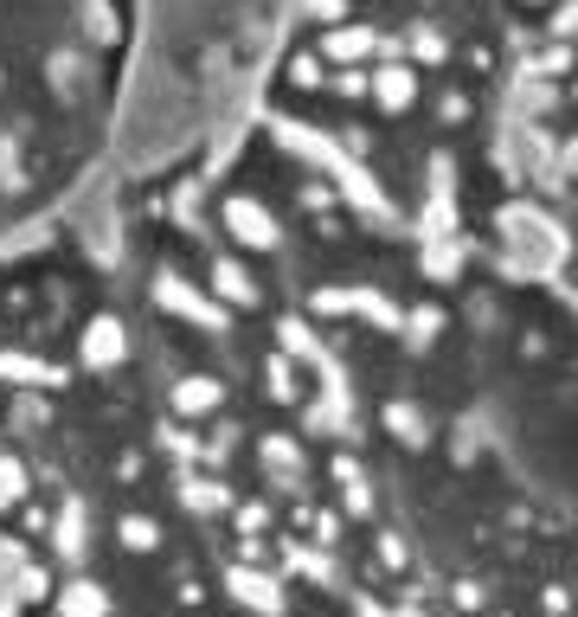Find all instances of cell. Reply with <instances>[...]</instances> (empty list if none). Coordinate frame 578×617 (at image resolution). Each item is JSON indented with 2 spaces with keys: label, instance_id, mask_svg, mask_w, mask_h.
I'll return each mask as SVG.
<instances>
[{
  "label": "cell",
  "instance_id": "3",
  "mask_svg": "<svg viewBox=\"0 0 578 617\" xmlns=\"http://www.w3.org/2000/svg\"><path fill=\"white\" fill-rule=\"evenodd\" d=\"M501 84V174L527 251L578 290V0H483Z\"/></svg>",
  "mask_w": 578,
  "mask_h": 617
},
{
  "label": "cell",
  "instance_id": "2",
  "mask_svg": "<svg viewBox=\"0 0 578 617\" xmlns=\"http://www.w3.org/2000/svg\"><path fill=\"white\" fill-rule=\"evenodd\" d=\"M0 617H271L186 515L97 213L0 251Z\"/></svg>",
  "mask_w": 578,
  "mask_h": 617
},
{
  "label": "cell",
  "instance_id": "1",
  "mask_svg": "<svg viewBox=\"0 0 578 617\" xmlns=\"http://www.w3.org/2000/svg\"><path fill=\"white\" fill-rule=\"evenodd\" d=\"M161 451L271 617H578V290L239 103L103 200Z\"/></svg>",
  "mask_w": 578,
  "mask_h": 617
}]
</instances>
